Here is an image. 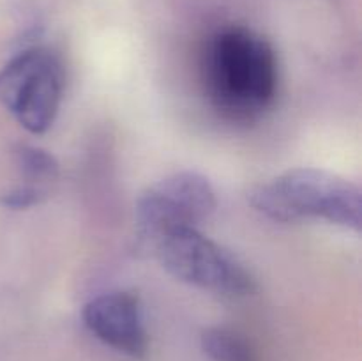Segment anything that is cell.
<instances>
[{
  "label": "cell",
  "mask_w": 362,
  "mask_h": 361,
  "mask_svg": "<svg viewBox=\"0 0 362 361\" xmlns=\"http://www.w3.org/2000/svg\"><path fill=\"white\" fill-rule=\"evenodd\" d=\"M247 200L276 222L324 219L345 229H361L359 186L327 170L292 168L255 186Z\"/></svg>",
  "instance_id": "obj_2"
},
{
  "label": "cell",
  "mask_w": 362,
  "mask_h": 361,
  "mask_svg": "<svg viewBox=\"0 0 362 361\" xmlns=\"http://www.w3.org/2000/svg\"><path fill=\"white\" fill-rule=\"evenodd\" d=\"M64 87L62 59L46 46L23 50L0 69V103L34 134L45 133L55 122Z\"/></svg>",
  "instance_id": "obj_3"
},
{
  "label": "cell",
  "mask_w": 362,
  "mask_h": 361,
  "mask_svg": "<svg viewBox=\"0 0 362 361\" xmlns=\"http://www.w3.org/2000/svg\"><path fill=\"white\" fill-rule=\"evenodd\" d=\"M16 165L23 173V179L32 186L42 188L59 177V163L55 156L34 145H20L14 152Z\"/></svg>",
  "instance_id": "obj_8"
},
{
  "label": "cell",
  "mask_w": 362,
  "mask_h": 361,
  "mask_svg": "<svg viewBox=\"0 0 362 361\" xmlns=\"http://www.w3.org/2000/svg\"><path fill=\"white\" fill-rule=\"evenodd\" d=\"M159 264L184 283L221 296H247L257 289L243 262L198 229L168 234L152 244Z\"/></svg>",
  "instance_id": "obj_4"
},
{
  "label": "cell",
  "mask_w": 362,
  "mask_h": 361,
  "mask_svg": "<svg viewBox=\"0 0 362 361\" xmlns=\"http://www.w3.org/2000/svg\"><path fill=\"white\" fill-rule=\"evenodd\" d=\"M216 191L207 177L177 172L148 186L134 204V225L141 243L156 241L184 229H198L216 211Z\"/></svg>",
  "instance_id": "obj_5"
},
{
  "label": "cell",
  "mask_w": 362,
  "mask_h": 361,
  "mask_svg": "<svg viewBox=\"0 0 362 361\" xmlns=\"http://www.w3.org/2000/svg\"><path fill=\"white\" fill-rule=\"evenodd\" d=\"M202 349L211 361H260L246 338L226 328L205 329Z\"/></svg>",
  "instance_id": "obj_7"
},
{
  "label": "cell",
  "mask_w": 362,
  "mask_h": 361,
  "mask_svg": "<svg viewBox=\"0 0 362 361\" xmlns=\"http://www.w3.org/2000/svg\"><path fill=\"white\" fill-rule=\"evenodd\" d=\"M45 198H46L45 188L25 184V186H18L7 191L6 195H2L0 202H2L4 205H7V207L27 209V207H32V205L41 204Z\"/></svg>",
  "instance_id": "obj_9"
},
{
  "label": "cell",
  "mask_w": 362,
  "mask_h": 361,
  "mask_svg": "<svg viewBox=\"0 0 362 361\" xmlns=\"http://www.w3.org/2000/svg\"><path fill=\"white\" fill-rule=\"evenodd\" d=\"M85 326L105 345L131 357H144L148 349L140 297L127 290L106 292L83 308Z\"/></svg>",
  "instance_id": "obj_6"
},
{
  "label": "cell",
  "mask_w": 362,
  "mask_h": 361,
  "mask_svg": "<svg viewBox=\"0 0 362 361\" xmlns=\"http://www.w3.org/2000/svg\"><path fill=\"white\" fill-rule=\"evenodd\" d=\"M202 71L209 103L228 122L250 126L274 105L278 57L271 42L250 28L219 30L209 41Z\"/></svg>",
  "instance_id": "obj_1"
}]
</instances>
